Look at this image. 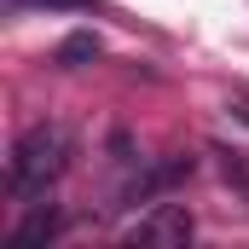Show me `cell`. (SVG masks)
Wrapping results in <instances>:
<instances>
[{
    "mask_svg": "<svg viewBox=\"0 0 249 249\" xmlns=\"http://www.w3.org/2000/svg\"><path fill=\"white\" fill-rule=\"evenodd\" d=\"M12 12H93L99 0H6Z\"/></svg>",
    "mask_w": 249,
    "mask_h": 249,
    "instance_id": "6",
    "label": "cell"
},
{
    "mask_svg": "<svg viewBox=\"0 0 249 249\" xmlns=\"http://www.w3.org/2000/svg\"><path fill=\"white\" fill-rule=\"evenodd\" d=\"M64 157H70V133H64L58 122H35L18 145H12V168H6L12 197H23V203L47 197V186L64 174Z\"/></svg>",
    "mask_w": 249,
    "mask_h": 249,
    "instance_id": "1",
    "label": "cell"
},
{
    "mask_svg": "<svg viewBox=\"0 0 249 249\" xmlns=\"http://www.w3.org/2000/svg\"><path fill=\"white\" fill-rule=\"evenodd\" d=\"M214 157H220V174L249 197V162H244V151H214Z\"/></svg>",
    "mask_w": 249,
    "mask_h": 249,
    "instance_id": "7",
    "label": "cell"
},
{
    "mask_svg": "<svg viewBox=\"0 0 249 249\" xmlns=\"http://www.w3.org/2000/svg\"><path fill=\"white\" fill-rule=\"evenodd\" d=\"M191 238V214L186 203H157L145 220H133L127 226V244H145V249H174Z\"/></svg>",
    "mask_w": 249,
    "mask_h": 249,
    "instance_id": "2",
    "label": "cell"
},
{
    "mask_svg": "<svg viewBox=\"0 0 249 249\" xmlns=\"http://www.w3.org/2000/svg\"><path fill=\"white\" fill-rule=\"evenodd\" d=\"M99 53H105V47H99V35H93V29H81V35H70V41L58 47V64H64V70H81V64L99 58Z\"/></svg>",
    "mask_w": 249,
    "mask_h": 249,
    "instance_id": "5",
    "label": "cell"
},
{
    "mask_svg": "<svg viewBox=\"0 0 249 249\" xmlns=\"http://www.w3.org/2000/svg\"><path fill=\"white\" fill-rule=\"evenodd\" d=\"M53 232H58V214H53V209H41V203H35V214H29V220H23V226H18V232H12V249H29V244H47V238H53Z\"/></svg>",
    "mask_w": 249,
    "mask_h": 249,
    "instance_id": "4",
    "label": "cell"
},
{
    "mask_svg": "<svg viewBox=\"0 0 249 249\" xmlns=\"http://www.w3.org/2000/svg\"><path fill=\"white\" fill-rule=\"evenodd\" d=\"M191 174V157H168V162H157V168H145L133 186H127V203H145V197H157V191H168L174 180H186Z\"/></svg>",
    "mask_w": 249,
    "mask_h": 249,
    "instance_id": "3",
    "label": "cell"
}]
</instances>
